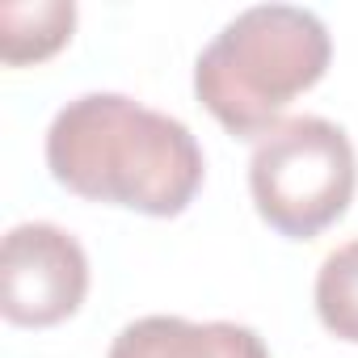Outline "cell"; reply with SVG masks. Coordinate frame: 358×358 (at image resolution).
Listing matches in <instances>:
<instances>
[{"instance_id": "1", "label": "cell", "mask_w": 358, "mask_h": 358, "mask_svg": "<svg viewBox=\"0 0 358 358\" xmlns=\"http://www.w3.org/2000/svg\"><path fill=\"white\" fill-rule=\"evenodd\" d=\"M47 169L76 199L173 220L203 190L207 160L182 118L127 93H80L47 127Z\"/></svg>"}, {"instance_id": "2", "label": "cell", "mask_w": 358, "mask_h": 358, "mask_svg": "<svg viewBox=\"0 0 358 358\" xmlns=\"http://www.w3.org/2000/svg\"><path fill=\"white\" fill-rule=\"evenodd\" d=\"M333 59L329 26L299 5L241 9L194 59V97L236 139H262Z\"/></svg>"}, {"instance_id": "3", "label": "cell", "mask_w": 358, "mask_h": 358, "mask_svg": "<svg viewBox=\"0 0 358 358\" xmlns=\"http://www.w3.org/2000/svg\"><path fill=\"white\" fill-rule=\"evenodd\" d=\"M358 190V156L350 135L320 118H282L253 143L249 194L257 215L287 241H312L333 228Z\"/></svg>"}, {"instance_id": "4", "label": "cell", "mask_w": 358, "mask_h": 358, "mask_svg": "<svg viewBox=\"0 0 358 358\" xmlns=\"http://www.w3.org/2000/svg\"><path fill=\"white\" fill-rule=\"evenodd\" d=\"M89 257L80 241L47 220L9 228L0 245V312L22 329H51L80 312Z\"/></svg>"}, {"instance_id": "5", "label": "cell", "mask_w": 358, "mask_h": 358, "mask_svg": "<svg viewBox=\"0 0 358 358\" xmlns=\"http://www.w3.org/2000/svg\"><path fill=\"white\" fill-rule=\"evenodd\" d=\"M106 358H270L257 329L236 320L139 316L118 329Z\"/></svg>"}, {"instance_id": "6", "label": "cell", "mask_w": 358, "mask_h": 358, "mask_svg": "<svg viewBox=\"0 0 358 358\" xmlns=\"http://www.w3.org/2000/svg\"><path fill=\"white\" fill-rule=\"evenodd\" d=\"M76 26L72 0H5L0 5V59L5 64H38L51 59Z\"/></svg>"}, {"instance_id": "7", "label": "cell", "mask_w": 358, "mask_h": 358, "mask_svg": "<svg viewBox=\"0 0 358 358\" xmlns=\"http://www.w3.org/2000/svg\"><path fill=\"white\" fill-rule=\"evenodd\" d=\"M312 299H316L320 324H324L333 337L358 345V236L345 241V245H337V249L320 262Z\"/></svg>"}]
</instances>
